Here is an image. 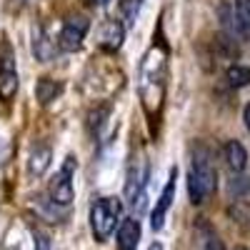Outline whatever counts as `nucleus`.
<instances>
[{
	"instance_id": "1",
	"label": "nucleus",
	"mask_w": 250,
	"mask_h": 250,
	"mask_svg": "<svg viewBox=\"0 0 250 250\" xmlns=\"http://www.w3.org/2000/svg\"><path fill=\"white\" fill-rule=\"evenodd\" d=\"M215 168L213 155L203 143H195L190 148V170H188V198L193 205H203L205 198L215 193Z\"/></svg>"
},
{
	"instance_id": "2",
	"label": "nucleus",
	"mask_w": 250,
	"mask_h": 250,
	"mask_svg": "<svg viewBox=\"0 0 250 250\" xmlns=\"http://www.w3.org/2000/svg\"><path fill=\"white\" fill-rule=\"evenodd\" d=\"M123 215V200L115 195H105V198H98L90 208V228H93V235L98 243L108 240L115 228L120 223Z\"/></svg>"
},
{
	"instance_id": "3",
	"label": "nucleus",
	"mask_w": 250,
	"mask_h": 250,
	"mask_svg": "<svg viewBox=\"0 0 250 250\" xmlns=\"http://www.w3.org/2000/svg\"><path fill=\"white\" fill-rule=\"evenodd\" d=\"M148 165L145 160L130 158L128 170H125V185H123V205L133 208L135 213L145 210V198H148Z\"/></svg>"
},
{
	"instance_id": "4",
	"label": "nucleus",
	"mask_w": 250,
	"mask_h": 250,
	"mask_svg": "<svg viewBox=\"0 0 250 250\" xmlns=\"http://www.w3.org/2000/svg\"><path fill=\"white\" fill-rule=\"evenodd\" d=\"M90 30V20L80 13H73L65 18L60 33H58V53H78L83 50V43H85V35Z\"/></svg>"
},
{
	"instance_id": "5",
	"label": "nucleus",
	"mask_w": 250,
	"mask_h": 250,
	"mask_svg": "<svg viewBox=\"0 0 250 250\" xmlns=\"http://www.w3.org/2000/svg\"><path fill=\"white\" fill-rule=\"evenodd\" d=\"M18 93V70H15V53L10 40H0V100H13Z\"/></svg>"
},
{
	"instance_id": "6",
	"label": "nucleus",
	"mask_w": 250,
	"mask_h": 250,
	"mask_svg": "<svg viewBox=\"0 0 250 250\" xmlns=\"http://www.w3.org/2000/svg\"><path fill=\"white\" fill-rule=\"evenodd\" d=\"M73 170H75V158H68V163L53 175L48 185V200L58 208H68L73 203Z\"/></svg>"
},
{
	"instance_id": "7",
	"label": "nucleus",
	"mask_w": 250,
	"mask_h": 250,
	"mask_svg": "<svg viewBox=\"0 0 250 250\" xmlns=\"http://www.w3.org/2000/svg\"><path fill=\"white\" fill-rule=\"evenodd\" d=\"M125 28L123 25V20H115V18H108V20H103V25L98 30V43L103 50H108V53H115L118 48H123L125 43Z\"/></svg>"
},
{
	"instance_id": "8",
	"label": "nucleus",
	"mask_w": 250,
	"mask_h": 250,
	"mask_svg": "<svg viewBox=\"0 0 250 250\" xmlns=\"http://www.w3.org/2000/svg\"><path fill=\"white\" fill-rule=\"evenodd\" d=\"M175 178H178V170L173 168L170 170V178H168V183H165L163 193H160V198H158V203L153 208V213H150V228H153V230H160V228H163L165 215H168L170 205H173V198H175Z\"/></svg>"
},
{
	"instance_id": "9",
	"label": "nucleus",
	"mask_w": 250,
	"mask_h": 250,
	"mask_svg": "<svg viewBox=\"0 0 250 250\" xmlns=\"http://www.w3.org/2000/svg\"><path fill=\"white\" fill-rule=\"evenodd\" d=\"M33 55H35V60L38 62H50V60H55V55H58V48H55V43L48 38V33H45V28L43 25H33Z\"/></svg>"
},
{
	"instance_id": "10",
	"label": "nucleus",
	"mask_w": 250,
	"mask_h": 250,
	"mask_svg": "<svg viewBox=\"0 0 250 250\" xmlns=\"http://www.w3.org/2000/svg\"><path fill=\"white\" fill-rule=\"evenodd\" d=\"M115 238H118V248L120 250H135L138 240H140V223L135 218L120 220L118 228H115Z\"/></svg>"
},
{
	"instance_id": "11",
	"label": "nucleus",
	"mask_w": 250,
	"mask_h": 250,
	"mask_svg": "<svg viewBox=\"0 0 250 250\" xmlns=\"http://www.w3.org/2000/svg\"><path fill=\"white\" fill-rule=\"evenodd\" d=\"M50 160H53L50 145L38 143L35 148L30 150V155H28V170H30V175H33V178H43L45 170L50 168Z\"/></svg>"
},
{
	"instance_id": "12",
	"label": "nucleus",
	"mask_w": 250,
	"mask_h": 250,
	"mask_svg": "<svg viewBox=\"0 0 250 250\" xmlns=\"http://www.w3.org/2000/svg\"><path fill=\"white\" fill-rule=\"evenodd\" d=\"M62 93V83L55 80V78H38L35 83V100L40 103V105H50V103Z\"/></svg>"
},
{
	"instance_id": "13",
	"label": "nucleus",
	"mask_w": 250,
	"mask_h": 250,
	"mask_svg": "<svg viewBox=\"0 0 250 250\" xmlns=\"http://www.w3.org/2000/svg\"><path fill=\"white\" fill-rule=\"evenodd\" d=\"M225 163L233 173H243L248 165V150L243 148L240 140H228L225 143Z\"/></svg>"
},
{
	"instance_id": "14",
	"label": "nucleus",
	"mask_w": 250,
	"mask_h": 250,
	"mask_svg": "<svg viewBox=\"0 0 250 250\" xmlns=\"http://www.w3.org/2000/svg\"><path fill=\"white\" fill-rule=\"evenodd\" d=\"M195 233L200 238V250H225L215 233V228L210 223H205L203 218H198V223H195Z\"/></svg>"
},
{
	"instance_id": "15",
	"label": "nucleus",
	"mask_w": 250,
	"mask_h": 250,
	"mask_svg": "<svg viewBox=\"0 0 250 250\" xmlns=\"http://www.w3.org/2000/svg\"><path fill=\"white\" fill-rule=\"evenodd\" d=\"M225 83L230 88H245L250 85V68L248 65H230L225 70Z\"/></svg>"
},
{
	"instance_id": "16",
	"label": "nucleus",
	"mask_w": 250,
	"mask_h": 250,
	"mask_svg": "<svg viewBox=\"0 0 250 250\" xmlns=\"http://www.w3.org/2000/svg\"><path fill=\"white\" fill-rule=\"evenodd\" d=\"M140 8H143V0H120V18L125 28H133L138 23Z\"/></svg>"
},
{
	"instance_id": "17",
	"label": "nucleus",
	"mask_w": 250,
	"mask_h": 250,
	"mask_svg": "<svg viewBox=\"0 0 250 250\" xmlns=\"http://www.w3.org/2000/svg\"><path fill=\"white\" fill-rule=\"evenodd\" d=\"M33 208H35V213L43 218V220H48V223H60L62 220V208H58L55 203H50V200H45L43 205H38V203H33Z\"/></svg>"
},
{
	"instance_id": "18",
	"label": "nucleus",
	"mask_w": 250,
	"mask_h": 250,
	"mask_svg": "<svg viewBox=\"0 0 250 250\" xmlns=\"http://www.w3.org/2000/svg\"><path fill=\"white\" fill-rule=\"evenodd\" d=\"M105 118H108V105L105 108H95V110H90L88 113V133L90 135H98L100 133V128L105 125Z\"/></svg>"
},
{
	"instance_id": "19",
	"label": "nucleus",
	"mask_w": 250,
	"mask_h": 250,
	"mask_svg": "<svg viewBox=\"0 0 250 250\" xmlns=\"http://www.w3.org/2000/svg\"><path fill=\"white\" fill-rule=\"evenodd\" d=\"M248 188H250V183H248L245 175H235L233 180H228V193H230L235 200H243V195L248 193Z\"/></svg>"
},
{
	"instance_id": "20",
	"label": "nucleus",
	"mask_w": 250,
	"mask_h": 250,
	"mask_svg": "<svg viewBox=\"0 0 250 250\" xmlns=\"http://www.w3.org/2000/svg\"><path fill=\"white\" fill-rule=\"evenodd\" d=\"M228 213H230V218L238 220V223H250V203L235 200L230 208H228Z\"/></svg>"
},
{
	"instance_id": "21",
	"label": "nucleus",
	"mask_w": 250,
	"mask_h": 250,
	"mask_svg": "<svg viewBox=\"0 0 250 250\" xmlns=\"http://www.w3.org/2000/svg\"><path fill=\"white\" fill-rule=\"evenodd\" d=\"M233 13L238 18V23L250 30V0H235V5H233Z\"/></svg>"
},
{
	"instance_id": "22",
	"label": "nucleus",
	"mask_w": 250,
	"mask_h": 250,
	"mask_svg": "<svg viewBox=\"0 0 250 250\" xmlns=\"http://www.w3.org/2000/svg\"><path fill=\"white\" fill-rule=\"evenodd\" d=\"M33 235H35V250H48V238L45 235H40L38 230Z\"/></svg>"
},
{
	"instance_id": "23",
	"label": "nucleus",
	"mask_w": 250,
	"mask_h": 250,
	"mask_svg": "<svg viewBox=\"0 0 250 250\" xmlns=\"http://www.w3.org/2000/svg\"><path fill=\"white\" fill-rule=\"evenodd\" d=\"M243 123H245V128L250 130V103H248L245 110H243Z\"/></svg>"
},
{
	"instance_id": "24",
	"label": "nucleus",
	"mask_w": 250,
	"mask_h": 250,
	"mask_svg": "<svg viewBox=\"0 0 250 250\" xmlns=\"http://www.w3.org/2000/svg\"><path fill=\"white\" fill-rule=\"evenodd\" d=\"M148 250H165V248H163L160 243H150V248H148Z\"/></svg>"
},
{
	"instance_id": "25",
	"label": "nucleus",
	"mask_w": 250,
	"mask_h": 250,
	"mask_svg": "<svg viewBox=\"0 0 250 250\" xmlns=\"http://www.w3.org/2000/svg\"><path fill=\"white\" fill-rule=\"evenodd\" d=\"M10 3H13V5H25L28 0H10Z\"/></svg>"
},
{
	"instance_id": "26",
	"label": "nucleus",
	"mask_w": 250,
	"mask_h": 250,
	"mask_svg": "<svg viewBox=\"0 0 250 250\" xmlns=\"http://www.w3.org/2000/svg\"><path fill=\"white\" fill-rule=\"evenodd\" d=\"M95 5H108V0H93Z\"/></svg>"
},
{
	"instance_id": "27",
	"label": "nucleus",
	"mask_w": 250,
	"mask_h": 250,
	"mask_svg": "<svg viewBox=\"0 0 250 250\" xmlns=\"http://www.w3.org/2000/svg\"><path fill=\"white\" fill-rule=\"evenodd\" d=\"M235 250H245V248H235Z\"/></svg>"
}]
</instances>
